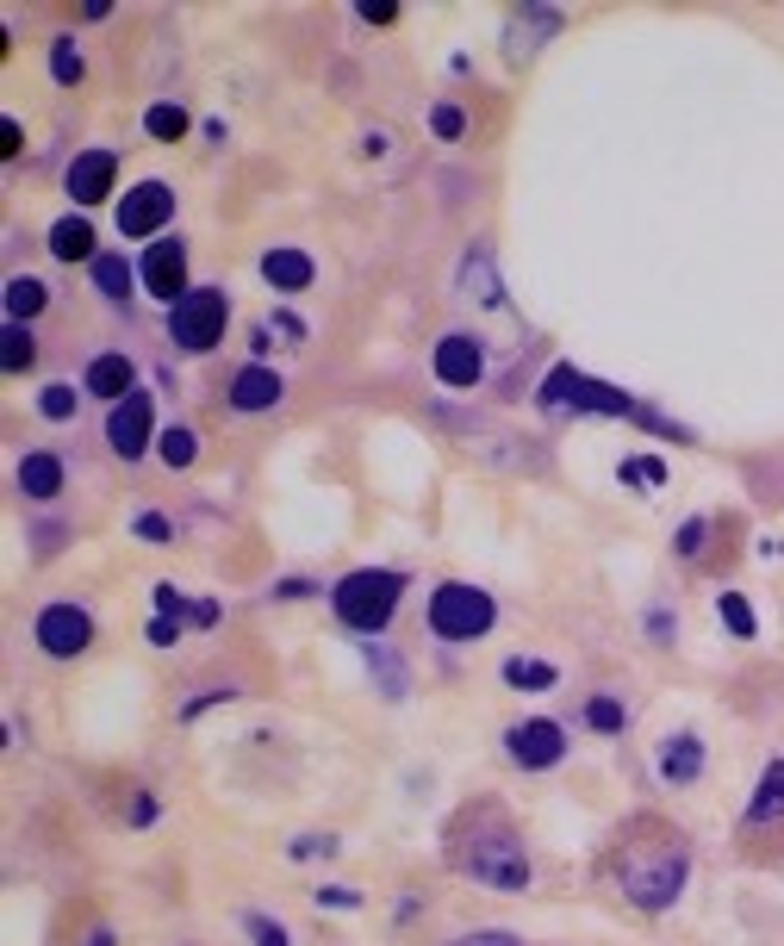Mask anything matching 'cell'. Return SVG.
<instances>
[{
  "label": "cell",
  "mask_w": 784,
  "mask_h": 946,
  "mask_svg": "<svg viewBox=\"0 0 784 946\" xmlns=\"http://www.w3.org/2000/svg\"><path fill=\"white\" fill-rule=\"evenodd\" d=\"M616 878H623L629 903L666 909V903L685 890V847H679V841H623Z\"/></svg>",
  "instance_id": "cell-1"
},
{
  "label": "cell",
  "mask_w": 784,
  "mask_h": 946,
  "mask_svg": "<svg viewBox=\"0 0 784 946\" xmlns=\"http://www.w3.org/2000/svg\"><path fill=\"white\" fill-rule=\"evenodd\" d=\"M455 866L468 872V878L492 884V890H523V884H530V859H523L517 835H511L499 816H480V835L455 841Z\"/></svg>",
  "instance_id": "cell-2"
},
{
  "label": "cell",
  "mask_w": 784,
  "mask_h": 946,
  "mask_svg": "<svg viewBox=\"0 0 784 946\" xmlns=\"http://www.w3.org/2000/svg\"><path fill=\"white\" fill-rule=\"evenodd\" d=\"M336 616H343L349 630L374 635L392 623V611H399V598H405V573H380V567H361L349 573V580H336Z\"/></svg>",
  "instance_id": "cell-3"
},
{
  "label": "cell",
  "mask_w": 784,
  "mask_h": 946,
  "mask_svg": "<svg viewBox=\"0 0 784 946\" xmlns=\"http://www.w3.org/2000/svg\"><path fill=\"white\" fill-rule=\"evenodd\" d=\"M492 616H499V604H492L480 585H436V592H430V630H436L442 642H473V635H486Z\"/></svg>",
  "instance_id": "cell-4"
},
{
  "label": "cell",
  "mask_w": 784,
  "mask_h": 946,
  "mask_svg": "<svg viewBox=\"0 0 784 946\" xmlns=\"http://www.w3.org/2000/svg\"><path fill=\"white\" fill-rule=\"evenodd\" d=\"M224 318H231V305H224L219 286H193L188 300L174 305V318H169L174 349H188V355H205V349H219Z\"/></svg>",
  "instance_id": "cell-5"
},
{
  "label": "cell",
  "mask_w": 784,
  "mask_h": 946,
  "mask_svg": "<svg viewBox=\"0 0 784 946\" xmlns=\"http://www.w3.org/2000/svg\"><path fill=\"white\" fill-rule=\"evenodd\" d=\"M88 642H94V623H88L81 604H44V611H38V647H44V654L69 661V654H81Z\"/></svg>",
  "instance_id": "cell-6"
},
{
  "label": "cell",
  "mask_w": 784,
  "mask_h": 946,
  "mask_svg": "<svg viewBox=\"0 0 784 946\" xmlns=\"http://www.w3.org/2000/svg\"><path fill=\"white\" fill-rule=\"evenodd\" d=\"M150 424H157V405H150L143 393L119 399V405H112V417H107V442H112V455L138 461L143 449H150Z\"/></svg>",
  "instance_id": "cell-7"
},
{
  "label": "cell",
  "mask_w": 784,
  "mask_h": 946,
  "mask_svg": "<svg viewBox=\"0 0 784 946\" xmlns=\"http://www.w3.org/2000/svg\"><path fill=\"white\" fill-rule=\"evenodd\" d=\"M143 286H150V300L181 305L188 300V250H181V243H150V255H143Z\"/></svg>",
  "instance_id": "cell-8"
},
{
  "label": "cell",
  "mask_w": 784,
  "mask_h": 946,
  "mask_svg": "<svg viewBox=\"0 0 784 946\" xmlns=\"http://www.w3.org/2000/svg\"><path fill=\"white\" fill-rule=\"evenodd\" d=\"M169 212H174V193L162 188V181H143V188H131V200L119 205V231L150 236L157 224H169Z\"/></svg>",
  "instance_id": "cell-9"
},
{
  "label": "cell",
  "mask_w": 784,
  "mask_h": 946,
  "mask_svg": "<svg viewBox=\"0 0 784 946\" xmlns=\"http://www.w3.org/2000/svg\"><path fill=\"white\" fill-rule=\"evenodd\" d=\"M112 174H119L112 150H81V157L69 162V200H81V212H88V205H100L112 193Z\"/></svg>",
  "instance_id": "cell-10"
},
{
  "label": "cell",
  "mask_w": 784,
  "mask_h": 946,
  "mask_svg": "<svg viewBox=\"0 0 784 946\" xmlns=\"http://www.w3.org/2000/svg\"><path fill=\"white\" fill-rule=\"evenodd\" d=\"M486 374V349L473 343V336H442L436 343V380L442 386H480Z\"/></svg>",
  "instance_id": "cell-11"
},
{
  "label": "cell",
  "mask_w": 784,
  "mask_h": 946,
  "mask_svg": "<svg viewBox=\"0 0 784 946\" xmlns=\"http://www.w3.org/2000/svg\"><path fill=\"white\" fill-rule=\"evenodd\" d=\"M561 754H566V735L554 723H542V716L511 728V759H517V766H535V773H542V766H554Z\"/></svg>",
  "instance_id": "cell-12"
},
{
  "label": "cell",
  "mask_w": 784,
  "mask_h": 946,
  "mask_svg": "<svg viewBox=\"0 0 784 946\" xmlns=\"http://www.w3.org/2000/svg\"><path fill=\"white\" fill-rule=\"evenodd\" d=\"M231 405H237V411H268V405H281V374H274V368H243V374L231 380Z\"/></svg>",
  "instance_id": "cell-13"
},
{
  "label": "cell",
  "mask_w": 784,
  "mask_h": 946,
  "mask_svg": "<svg viewBox=\"0 0 784 946\" xmlns=\"http://www.w3.org/2000/svg\"><path fill=\"white\" fill-rule=\"evenodd\" d=\"M262 274H268V286H281V293H305V286H312V255L305 250H268Z\"/></svg>",
  "instance_id": "cell-14"
},
{
  "label": "cell",
  "mask_w": 784,
  "mask_h": 946,
  "mask_svg": "<svg viewBox=\"0 0 784 946\" xmlns=\"http://www.w3.org/2000/svg\"><path fill=\"white\" fill-rule=\"evenodd\" d=\"M461 293H468L473 305H504V286H499V274H492V255L486 250L461 255Z\"/></svg>",
  "instance_id": "cell-15"
},
{
  "label": "cell",
  "mask_w": 784,
  "mask_h": 946,
  "mask_svg": "<svg viewBox=\"0 0 784 946\" xmlns=\"http://www.w3.org/2000/svg\"><path fill=\"white\" fill-rule=\"evenodd\" d=\"M50 255H57V262H81V255H94V224L81 219V212L57 219V224H50Z\"/></svg>",
  "instance_id": "cell-16"
},
{
  "label": "cell",
  "mask_w": 784,
  "mask_h": 946,
  "mask_svg": "<svg viewBox=\"0 0 784 946\" xmlns=\"http://www.w3.org/2000/svg\"><path fill=\"white\" fill-rule=\"evenodd\" d=\"M697 773H704V747H697V735L666 742V754H660V778H666V785H691Z\"/></svg>",
  "instance_id": "cell-17"
},
{
  "label": "cell",
  "mask_w": 784,
  "mask_h": 946,
  "mask_svg": "<svg viewBox=\"0 0 784 946\" xmlns=\"http://www.w3.org/2000/svg\"><path fill=\"white\" fill-rule=\"evenodd\" d=\"M19 486H26V499H57L63 492V461L57 455H26V467H19Z\"/></svg>",
  "instance_id": "cell-18"
},
{
  "label": "cell",
  "mask_w": 784,
  "mask_h": 946,
  "mask_svg": "<svg viewBox=\"0 0 784 946\" xmlns=\"http://www.w3.org/2000/svg\"><path fill=\"white\" fill-rule=\"evenodd\" d=\"M88 393L94 399H131V362L125 355H94V368H88Z\"/></svg>",
  "instance_id": "cell-19"
},
{
  "label": "cell",
  "mask_w": 784,
  "mask_h": 946,
  "mask_svg": "<svg viewBox=\"0 0 784 946\" xmlns=\"http://www.w3.org/2000/svg\"><path fill=\"white\" fill-rule=\"evenodd\" d=\"M778 816H784V759H772L760 791H753V804H747V822H778Z\"/></svg>",
  "instance_id": "cell-20"
},
{
  "label": "cell",
  "mask_w": 784,
  "mask_h": 946,
  "mask_svg": "<svg viewBox=\"0 0 784 946\" xmlns=\"http://www.w3.org/2000/svg\"><path fill=\"white\" fill-rule=\"evenodd\" d=\"M143 131H150L157 143H181V138H188V112L174 107V100H162V107L143 112Z\"/></svg>",
  "instance_id": "cell-21"
},
{
  "label": "cell",
  "mask_w": 784,
  "mask_h": 946,
  "mask_svg": "<svg viewBox=\"0 0 784 946\" xmlns=\"http://www.w3.org/2000/svg\"><path fill=\"white\" fill-rule=\"evenodd\" d=\"M38 312H44V281H7V318L26 324Z\"/></svg>",
  "instance_id": "cell-22"
},
{
  "label": "cell",
  "mask_w": 784,
  "mask_h": 946,
  "mask_svg": "<svg viewBox=\"0 0 784 946\" xmlns=\"http://www.w3.org/2000/svg\"><path fill=\"white\" fill-rule=\"evenodd\" d=\"M94 281H100V293H112V300H131V262L125 255H94Z\"/></svg>",
  "instance_id": "cell-23"
},
{
  "label": "cell",
  "mask_w": 784,
  "mask_h": 946,
  "mask_svg": "<svg viewBox=\"0 0 784 946\" xmlns=\"http://www.w3.org/2000/svg\"><path fill=\"white\" fill-rule=\"evenodd\" d=\"M504 678H511V685H517V692H549L554 685V666L549 661H504Z\"/></svg>",
  "instance_id": "cell-24"
},
{
  "label": "cell",
  "mask_w": 784,
  "mask_h": 946,
  "mask_svg": "<svg viewBox=\"0 0 784 946\" xmlns=\"http://www.w3.org/2000/svg\"><path fill=\"white\" fill-rule=\"evenodd\" d=\"M0 349H7V355H0V362H7V374H26V368L38 362V343H32V331H26V324H13Z\"/></svg>",
  "instance_id": "cell-25"
},
{
  "label": "cell",
  "mask_w": 784,
  "mask_h": 946,
  "mask_svg": "<svg viewBox=\"0 0 784 946\" xmlns=\"http://www.w3.org/2000/svg\"><path fill=\"white\" fill-rule=\"evenodd\" d=\"M193 455H200V436L174 424L169 436H162V461H169V467H193Z\"/></svg>",
  "instance_id": "cell-26"
},
{
  "label": "cell",
  "mask_w": 784,
  "mask_h": 946,
  "mask_svg": "<svg viewBox=\"0 0 784 946\" xmlns=\"http://www.w3.org/2000/svg\"><path fill=\"white\" fill-rule=\"evenodd\" d=\"M368 666L374 678H386V697H405V666L392 661V647H368Z\"/></svg>",
  "instance_id": "cell-27"
},
{
  "label": "cell",
  "mask_w": 784,
  "mask_h": 946,
  "mask_svg": "<svg viewBox=\"0 0 784 946\" xmlns=\"http://www.w3.org/2000/svg\"><path fill=\"white\" fill-rule=\"evenodd\" d=\"M623 716H629V710L616 704V697H592V704H585V723H592L597 735H616V728H623Z\"/></svg>",
  "instance_id": "cell-28"
},
{
  "label": "cell",
  "mask_w": 784,
  "mask_h": 946,
  "mask_svg": "<svg viewBox=\"0 0 784 946\" xmlns=\"http://www.w3.org/2000/svg\"><path fill=\"white\" fill-rule=\"evenodd\" d=\"M50 76L63 81V88H76L81 81V50L76 44H50Z\"/></svg>",
  "instance_id": "cell-29"
},
{
  "label": "cell",
  "mask_w": 784,
  "mask_h": 946,
  "mask_svg": "<svg viewBox=\"0 0 784 946\" xmlns=\"http://www.w3.org/2000/svg\"><path fill=\"white\" fill-rule=\"evenodd\" d=\"M722 623L735 635H753V604L741 598V592H722Z\"/></svg>",
  "instance_id": "cell-30"
},
{
  "label": "cell",
  "mask_w": 784,
  "mask_h": 946,
  "mask_svg": "<svg viewBox=\"0 0 784 946\" xmlns=\"http://www.w3.org/2000/svg\"><path fill=\"white\" fill-rule=\"evenodd\" d=\"M38 411H44V417H76V386H44V393H38Z\"/></svg>",
  "instance_id": "cell-31"
},
{
  "label": "cell",
  "mask_w": 784,
  "mask_h": 946,
  "mask_svg": "<svg viewBox=\"0 0 784 946\" xmlns=\"http://www.w3.org/2000/svg\"><path fill=\"white\" fill-rule=\"evenodd\" d=\"M430 125H436L442 143H455L461 131H468V119H461V107H436V112H430Z\"/></svg>",
  "instance_id": "cell-32"
},
{
  "label": "cell",
  "mask_w": 784,
  "mask_h": 946,
  "mask_svg": "<svg viewBox=\"0 0 784 946\" xmlns=\"http://www.w3.org/2000/svg\"><path fill=\"white\" fill-rule=\"evenodd\" d=\"M243 928L255 934V946H287V928H274L268 915H243Z\"/></svg>",
  "instance_id": "cell-33"
},
{
  "label": "cell",
  "mask_w": 784,
  "mask_h": 946,
  "mask_svg": "<svg viewBox=\"0 0 784 946\" xmlns=\"http://www.w3.org/2000/svg\"><path fill=\"white\" fill-rule=\"evenodd\" d=\"M138 536H143V542H169V523H162V517H150V511H143V517H138Z\"/></svg>",
  "instance_id": "cell-34"
},
{
  "label": "cell",
  "mask_w": 784,
  "mask_h": 946,
  "mask_svg": "<svg viewBox=\"0 0 784 946\" xmlns=\"http://www.w3.org/2000/svg\"><path fill=\"white\" fill-rule=\"evenodd\" d=\"M318 903H324V909H355V890H330V884H324V890H318Z\"/></svg>",
  "instance_id": "cell-35"
},
{
  "label": "cell",
  "mask_w": 784,
  "mask_h": 946,
  "mask_svg": "<svg viewBox=\"0 0 784 946\" xmlns=\"http://www.w3.org/2000/svg\"><path fill=\"white\" fill-rule=\"evenodd\" d=\"M623 480H642V486H660V461H635V467H623Z\"/></svg>",
  "instance_id": "cell-36"
},
{
  "label": "cell",
  "mask_w": 784,
  "mask_h": 946,
  "mask_svg": "<svg viewBox=\"0 0 784 946\" xmlns=\"http://www.w3.org/2000/svg\"><path fill=\"white\" fill-rule=\"evenodd\" d=\"M697 542H704V523L691 517L685 530H679V554H697Z\"/></svg>",
  "instance_id": "cell-37"
},
{
  "label": "cell",
  "mask_w": 784,
  "mask_h": 946,
  "mask_svg": "<svg viewBox=\"0 0 784 946\" xmlns=\"http://www.w3.org/2000/svg\"><path fill=\"white\" fill-rule=\"evenodd\" d=\"M19 143H26V138H19V125L7 119V125H0V157H19Z\"/></svg>",
  "instance_id": "cell-38"
},
{
  "label": "cell",
  "mask_w": 784,
  "mask_h": 946,
  "mask_svg": "<svg viewBox=\"0 0 784 946\" xmlns=\"http://www.w3.org/2000/svg\"><path fill=\"white\" fill-rule=\"evenodd\" d=\"M455 946H517L511 934H468V940H455Z\"/></svg>",
  "instance_id": "cell-39"
},
{
  "label": "cell",
  "mask_w": 784,
  "mask_h": 946,
  "mask_svg": "<svg viewBox=\"0 0 784 946\" xmlns=\"http://www.w3.org/2000/svg\"><path fill=\"white\" fill-rule=\"evenodd\" d=\"M361 19H368V26H386L392 7H386V0H368V7H361Z\"/></svg>",
  "instance_id": "cell-40"
},
{
  "label": "cell",
  "mask_w": 784,
  "mask_h": 946,
  "mask_svg": "<svg viewBox=\"0 0 784 946\" xmlns=\"http://www.w3.org/2000/svg\"><path fill=\"white\" fill-rule=\"evenodd\" d=\"M150 642H157V647L174 642V623H169V616H157V623H150Z\"/></svg>",
  "instance_id": "cell-41"
},
{
  "label": "cell",
  "mask_w": 784,
  "mask_h": 946,
  "mask_svg": "<svg viewBox=\"0 0 784 946\" xmlns=\"http://www.w3.org/2000/svg\"><path fill=\"white\" fill-rule=\"evenodd\" d=\"M88 946H112V934H94V940H88Z\"/></svg>",
  "instance_id": "cell-42"
}]
</instances>
